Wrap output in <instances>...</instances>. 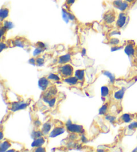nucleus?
<instances>
[{"instance_id": "7c9ffc66", "label": "nucleus", "mask_w": 137, "mask_h": 152, "mask_svg": "<svg viewBox=\"0 0 137 152\" xmlns=\"http://www.w3.org/2000/svg\"><path fill=\"white\" fill-rule=\"evenodd\" d=\"M128 129L130 130H134L135 129H137V122H133L129 125Z\"/></svg>"}, {"instance_id": "72a5a7b5", "label": "nucleus", "mask_w": 137, "mask_h": 152, "mask_svg": "<svg viewBox=\"0 0 137 152\" xmlns=\"http://www.w3.org/2000/svg\"><path fill=\"white\" fill-rule=\"evenodd\" d=\"M37 46H38V48H40L44 50L45 49V48H46V45H45V44L42 42H39L37 43Z\"/></svg>"}, {"instance_id": "473e14b6", "label": "nucleus", "mask_w": 137, "mask_h": 152, "mask_svg": "<svg viewBox=\"0 0 137 152\" xmlns=\"http://www.w3.org/2000/svg\"><path fill=\"white\" fill-rule=\"evenodd\" d=\"M7 47H8V46H7L6 43L4 42L3 41L1 42V46H0V48H1V52L3 51L4 49H6Z\"/></svg>"}, {"instance_id": "b1692460", "label": "nucleus", "mask_w": 137, "mask_h": 152, "mask_svg": "<svg viewBox=\"0 0 137 152\" xmlns=\"http://www.w3.org/2000/svg\"><path fill=\"white\" fill-rule=\"evenodd\" d=\"M109 43L112 46H118V44H120V40H118V38H110L109 41Z\"/></svg>"}, {"instance_id": "f8f14e48", "label": "nucleus", "mask_w": 137, "mask_h": 152, "mask_svg": "<svg viewBox=\"0 0 137 152\" xmlns=\"http://www.w3.org/2000/svg\"><path fill=\"white\" fill-rule=\"evenodd\" d=\"M71 60V55L70 54H66L59 58L58 63L61 64H65L70 62Z\"/></svg>"}, {"instance_id": "1a4fd4ad", "label": "nucleus", "mask_w": 137, "mask_h": 152, "mask_svg": "<svg viewBox=\"0 0 137 152\" xmlns=\"http://www.w3.org/2000/svg\"><path fill=\"white\" fill-rule=\"evenodd\" d=\"M28 107V104L26 103H22V102H19V103H15L12 104V111L13 112H15L17 111H19V110L24 109L26 107Z\"/></svg>"}, {"instance_id": "9d476101", "label": "nucleus", "mask_w": 137, "mask_h": 152, "mask_svg": "<svg viewBox=\"0 0 137 152\" xmlns=\"http://www.w3.org/2000/svg\"><path fill=\"white\" fill-rule=\"evenodd\" d=\"M12 42L13 44V46H18L23 48L25 46L26 40L22 37H17L14 40H12Z\"/></svg>"}, {"instance_id": "f03ea898", "label": "nucleus", "mask_w": 137, "mask_h": 152, "mask_svg": "<svg viewBox=\"0 0 137 152\" xmlns=\"http://www.w3.org/2000/svg\"><path fill=\"white\" fill-rule=\"evenodd\" d=\"M112 5L116 9L119 10L120 12H126L130 8V4L126 1L125 0H113Z\"/></svg>"}, {"instance_id": "423d86ee", "label": "nucleus", "mask_w": 137, "mask_h": 152, "mask_svg": "<svg viewBox=\"0 0 137 152\" xmlns=\"http://www.w3.org/2000/svg\"><path fill=\"white\" fill-rule=\"evenodd\" d=\"M66 129L68 132L75 133H84V130L82 125L70 124L66 125Z\"/></svg>"}, {"instance_id": "0eeeda50", "label": "nucleus", "mask_w": 137, "mask_h": 152, "mask_svg": "<svg viewBox=\"0 0 137 152\" xmlns=\"http://www.w3.org/2000/svg\"><path fill=\"white\" fill-rule=\"evenodd\" d=\"M9 9L8 7H7L6 6H2L1 8V11H0V18H1V22L7 20V18L9 17Z\"/></svg>"}, {"instance_id": "412c9836", "label": "nucleus", "mask_w": 137, "mask_h": 152, "mask_svg": "<svg viewBox=\"0 0 137 152\" xmlns=\"http://www.w3.org/2000/svg\"><path fill=\"white\" fill-rule=\"evenodd\" d=\"M110 90L108 86H104L101 88V95L102 97H106L108 95H109Z\"/></svg>"}, {"instance_id": "cd10ccee", "label": "nucleus", "mask_w": 137, "mask_h": 152, "mask_svg": "<svg viewBox=\"0 0 137 152\" xmlns=\"http://www.w3.org/2000/svg\"><path fill=\"white\" fill-rule=\"evenodd\" d=\"M44 63V60L43 58H36V64L38 66H41Z\"/></svg>"}, {"instance_id": "c9c22d12", "label": "nucleus", "mask_w": 137, "mask_h": 152, "mask_svg": "<svg viewBox=\"0 0 137 152\" xmlns=\"http://www.w3.org/2000/svg\"><path fill=\"white\" fill-rule=\"evenodd\" d=\"M35 151H46V149L44 148H42V147H38L35 149Z\"/></svg>"}, {"instance_id": "393cba45", "label": "nucleus", "mask_w": 137, "mask_h": 152, "mask_svg": "<svg viewBox=\"0 0 137 152\" xmlns=\"http://www.w3.org/2000/svg\"><path fill=\"white\" fill-rule=\"evenodd\" d=\"M44 135V133L42 132V131H36V132H33L32 133V137L34 140H36L37 138H39V137H41L42 136Z\"/></svg>"}, {"instance_id": "6e6552de", "label": "nucleus", "mask_w": 137, "mask_h": 152, "mask_svg": "<svg viewBox=\"0 0 137 152\" xmlns=\"http://www.w3.org/2000/svg\"><path fill=\"white\" fill-rule=\"evenodd\" d=\"M50 85V82H49V79L46 77H42L41 78H39V80L38 81V85L39 86L42 91H45L46 89L48 87V86Z\"/></svg>"}, {"instance_id": "ea45409f", "label": "nucleus", "mask_w": 137, "mask_h": 152, "mask_svg": "<svg viewBox=\"0 0 137 152\" xmlns=\"http://www.w3.org/2000/svg\"><path fill=\"white\" fill-rule=\"evenodd\" d=\"M7 151H9V152H10V151H15L14 149H10V150H8Z\"/></svg>"}, {"instance_id": "2f4dec72", "label": "nucleus", "mask_w": 137, "mask_h": 152, "mask_svg": "<svg viewBox=\"0 0 137 152\" xmlns=\"http://www.w3.org/2000/svg\"><path fill=\"white\" fill-rule=\"evenodd\" d=\"M106 119L109 120L110 123L115 122L116 121V117L114 116H112V115H106Z\"/></svg>"}, {"instance_id": "f704fd0d", "label": "nucleus", "mask_w": 137, "mask_h": 152, "mask_svg": "<svg viewBox=\"0 0 137 152\" xmlns=\"http://www.w3.org/2000/svg\"><path fill=\"white\" fill-rule=\"evenodd\" d=\"M122 48V46H112L111 48V51L114 52L116 50H120Z\"/></svg>"}, {"instance_id": "a211bd4d", "label": "nucleus", "mask_w": 137, "mask_h": 152, "mask_svg": "<svg viewBox=\"0 0 137 152\" xmlns=\"http://www.w3.org/2000/svg\"><path fill=\"white\" fill-rule=\"evenodd\" d=\"M11 147V143L9 141H5L4 142H2L0 145V151L3 152L6 151L7 149H9Z\"/></svg>"}, {"instance_id": "a878e982", "label": "nucleus", "mask_w": 137, "mask_h": 152, "mask_svg": "<svg viewBox=\"0 0 137 152\" xmlns=\"http://www.w3.org/2000/svg\"><path fill=\"white\" fill-rule=\"evenodd\" d=\"M48 78L49 80H54V81H58L60 80V78L58 75H57L56 74H53V73L50 74L48 77Z\"/></svg>"}, {"instance_id": "aec40b11", "label": "nucleus", "mask_w": 137, "mask_h": 152, "mask_svg": "<svg viewBox=\"0 0 137 152\" xmlns=\"http://www.w3.org/2000/svg\"><path fill=\"white\" fill-rule=\"evenodd\" d=\"M75 77L78 78V79L80 81H83L84 79V70H77L75 72Z\"/></svg>"}, {"instance_id": "c85d7f7f", "label": "nucleus", "mask_w": 137, "mask_h": 152, "mask_svg": "<svg viewBox=\"0 0 137 152\" xmlns=\"http://www.w3.org/2000/svg\"><path fill=\"white\" fill-rule=\"evenodd\" d=\"M43 51H44V49L37 47L35 50H34V56H38V55L40 54Z\"/></svg>"}, {"instance_id": "5701e85b", "label": "nucleus", "mask_w": 137, "mask_h": 152, "mask_svg": "<svg viewBox=\"0 0 137 152\" xmlns=\"http://www.w3.org/2000/svg\"><path fill=\"white\" fill-rule=\"evenodd\" d=\"M102 73H103V75L107 76V77L110 78V82H111L112 83H114V81L115 80V77H114V75L112 74V73H110L109 71H106V70L103 71V72H102Z\"/></svg>"}, {"instance_id": "20e7f679", "label": "nucleus", "mask_w": 137, "mask_h": 152, "mask_svg": "<svg viewBox=\"0 0 137 152\" xmlns=\"http://www.w3.org/2000/svg\"><path fill=\"white\" fill-rule=\"evenodd\" d=\"M59 72L63 77H72L74 74L73 67L70 64H65L60 68Z\"/></svg>"}, {"instance_id": "6ab92c4d", "label": "nucleus", "mask_w": 137, "mask_h": 152, "mask_svg": "<svg viewBox=\"0 0 137 152\" xmlns=\"http://www.w3.org/2000/svg\"><path fill=\"white\" fill-rule=\"evenodd\" d=\"M1 26H4V27L6 29V30L8 31L10 29H12L14 27V25L12 22H10L9 20H4V22H1Z\"/></svg>"}, {"instance_id": "ddd939ff", "label": "nucleus", "mask_w": 137, "mask_h": 152, "mask_svg": "<svg viewBox=\"0 0 137 152\" xmlns=\"http://www.w3.org/2000/svg\"><path fill=\"white\" fill-rule=\"evenodd\" d=\"M78 78L76 77H67V78H66L64 80V83H67L68 85H76V84L78 83Z\"/></svg>"}, {"instance_id": "58836bf2", "label": "nucleus", "mask_w": 137, "mask_h": 152, "mask_svg": "<svg viewBox=\"0 0 137 152\" xmlns=\"http://www.w3.org/2000/svg\"><path fill=\"white\" fill-rule=\"evenodd\" d=\"M1 140H2V139H3V132H1Z\"/></svg>"}, {"instance_id": "e433bc0d", "label": "nucleus", "mask_w": 137, "mask_h": 152, "mask_svg": "<svg viewBox=\"0 0 137 152\" xmlns=\"http://www.w3.org/2000/svg\"><path fill=\"white\" fill-rule=\"evenodd\" d=\"M29 62H30V64L35 65V63H36V59L34 58H31L29 60Z\"/></svg>"}, {"instance_id": "dca6fc26", "label": "nucleus", "mask_w": 137, "mask_h": 152, "mask_svg": "<svg viewBox=\"0 0 137 152\" xmlns=\"http://www.w3.org/2000/svg\"><path fill=\"white\" fill-rule=\"evenodd\" d=\"M120 119L124 123H130L132 121V120H133V115L130 114L125 113L123 114L122 116L120 117Z\"/></svg>"}, {"instance_id": "2eb2a0df", "label": "nucleus", "mask_w": 137, "mask_h": 152, "mask_svg": "<svg viewBox=\"0 0 137 152\" xmlns=\"http://www.w3.org/2000/svg\"><path fill=\"white\" fill-rule=\"evenodd\" d=\"M125 91H126V88L125 87H122L120 90L117 91V92L114 93V95L115 99H117V100H120V99H122L123 98L124 95H125Z\"/></svg>"}, {"instance_id": "39448f33", "label": "nucleus", "mask_w": 137, "mask_h": 152, "mask_svg": "<svg viewBox=\"0 0 137 152\" xmlns=\"http://www.w3.org/2000/svg\"><path fill=\"white\" fill-rule=\"evenodd\" d=\"M137 50V47H136L135 43L133 41H128L125 48V53L128 56H134Z\"/></svg>"}, {"instance_id": "4be33fe9", "label": "nucleus", "mask_w": 137, "mask_h": 152, "mask_svg": "<svg viewBox=\"0 0 137 152\" xmlns=\"http://www.w3.org/2000/svg\"><path fill=\"white\" fill-rule=\"evenodd\" d=\"M108 108H109V104H105L99 110V114L101 115H104L107 113Z\"/></svg>"}, {"instance_id": "bb28decb", "label": "nucleus", "mask_w": 137, "mask_h": 152, "mask_svg": "<svg viewBox=\"0 0 137 152\" xmlns=\"http://www.w3.org/2000/svg\"><path fill=\"white\" fill-rule=\"evenodd\" d=\"M76 1V0H66L64 6L66 7L67 9H70L71 6H72Z\"/></svg>"}, {"instance_id": "f3484780", "label": "nucleus", "mask_w": 137, "mask_h": 152, "mask_svg": "<svg viewBox=\"0 0 137 152\" xmlns=\"http://www.w3.org/2000/svg\"><path fill=\"white\" fill-rule=\"evenodd\" d=\"M51 128H52V126L50 123L47 122L46 124H44L43 125V126H42V132H43L44 135H48L50 132V131L51 129Z\"/></svg>"}, {"instance_id": "7ed1b4c3", "label": "nucleus", "mask_w": 137, "mask_h": 152, "mask_svg": "<svg viewBox=\"0 0 137 152\" xmlns=\"http://www.w3.org/2000/svg\"><path fill=\"white\" fill-rule=\"evenodd\" d=\"M128 20V17L127 14H126V12H121L118 15L117 22H116L115 23L116 28H117L118 30L123 28L124 26H125L126 24V23H127Z\"/></svg>"}, {"instance_id": "4c0bfd02", "label": "nucleus", "mask_w": 137, "mask_h": 152, "mask_svg": "<svg viewBox=\"0 0 137 152\" xmlns=\"http://www.w3.org/2000/svg\"><path fill=\"white\" fill-rule=\"evenodd\" d=\"M86 49H83V50H82V55L84 56V55H85L86 54Z\"/></svg>"}, {"instance_id": "9b49d317", "label": "nucleus", "mask_w": 137, "mask_h": 152, "mask_svg": "<svg viewBox=\"0 0 137 152\" xmlns=\"http://www.w3.org/2000/svg\"><path fill=\"white\" fill-rule=\"evenodd\" d=\"M64 132H65V129L64 127H56V128H55V129H54L53 131L51 132L50 135V137H55L58 135L62 134V133Z\"/></svg>"}, {"instance_id": "f257e3e1", "label": "nucleus", "mask_w": 137, "mask_h": 152, "mask_svg": "<svg viewBox=\"0 0 137 152\" xmlns=\"http://www.w3.org/2000/svg\"><path fill=\"white\" fill-rule=\"evenodd\" d=\"M118 15L114 10H109L104 13L103 15V22L106 26H112L113 23H116Z\"/></svg>"}, {"instance_id": "c756f323", "label": "nucleus", "mask_w": 137, "mask_h": 152, "mask_svg": "<svg viewBox=\"0 0 137 152\" xmlns=\"http://www.w3.org/2000/svg\"><path fill=\"white\" fill-rule=\"evenodd\" d=\"M56 99L54 98V97H52V98H51L50 99V100L48 101V103H48L49 106L50 107H53L54 106L55 103H56Z\"/></svg>"}, {"instance_id": "4468645a", "label": "nucleus", "mask_w": 137, "mask_h": 152, "mask_svg": "<svg viewBox=\"0 0 137 152\" xmlns=\"http://www.w3.org/2000/svg\"><path fill=\"white\" fill-rule=\"evenodd\" d=\"M44 143H45L44 138L43 137H41L34 140L32 144H31V146H32L33 148H38V147H40L42 145H44Z\"/></svg>"}]
</instances>
